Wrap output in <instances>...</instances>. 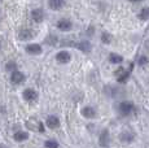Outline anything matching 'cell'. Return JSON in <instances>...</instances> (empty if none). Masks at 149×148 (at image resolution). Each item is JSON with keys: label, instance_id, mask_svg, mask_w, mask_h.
<instances>
[{"label": "cell", "instance_id": "6da1fadb", "mask_svg": "<svg viewBox=\"0 0 149 148\" xmlns=\"http://www.w3.org/2000/svg\"><path fill=\"white\" fill-rule=\"evenodd\" d=\"M135 109H136L135 104L130 100H122L117 104V112H118L121 116H123V117L131 116L134 112H135Z\"/></svg>", "mask_w": 149, "mask_h": 148}, {"label": "cell", "instance_id": "7a4b0ae2", "mask_svg": "<svg viewBox=\"0 0 149 148\" xmlns=\"http://www.w3.org/2000/svg\"><path fill=\"white\" fill-rule=\"evenodd\" d=\"M56 27L60 31H62V33H68V31L73 30L74 24H73V21H71L70 18H66V17H64V18H60L58 21L56 22Z\"/></svg>", "mask_w": 149, "mask_h": 148}, {"label": "cell", "instance_id": "3957f363", "mask_svg": "<svg viewBox=\"0 0 149 148\" xmlns=\"http://www.w3.org/2000/svg\"><path fill=\"white\" fill-rule=\"evenodd\" d=\"M81 114L86 119H95L97 117V110L93 105H84L81 109Z\"/></svg>", "mask_w": 149, "mask_h": 148}, {"label": "cell", "instance_id": "277c9868", "mask_svg": "<svg viewBox=\"0 0 149 148\" xmlns=\"http://www.w3.org/2000/svg\"><path fill=\"white\" fill-rule=\"evenodd\" d=\"M54 59H56V61L58 62V64L66 65V64H69V62L71 61V53L69 52V51H66V50L58 51V52L56 53V56H54Z\"/></svg>", "mask_w": 149, "mask_h": 148}, {"label": "cell", "instance_id": "5b68a950", "mask_svg": "<svg viewBox=\"0 0 149 148\" xmlns=\"http://www.w3.org/2000/svg\"><path fill=\"white\" fill-rule=\"evenodd\" d=\"M118 139L122 142L123 144H131L135 142V134L131 131H122L119 134Z\"/></svg>", "mask_w": 149, "mask_h": 148}, {"label": "cell", "instance_id": "8992f818", "mask_svg": "<svg viewBox=\"0 0 149 148\" xmlns=\"http://www.w3.org/2000/svg\"><path fill=\"white\" fill-rule=\"evenodd\" d=\"M45 126L48 127V129H57V127L60 126V118L57 117L56 114H49L47 118H45Z\"/></svg>", "mask_w": 149, "mask_h": 148}, {"label": "cell", "instance_id": "52a82bcc", "mask_svg": "<svg viewBox=\"0 0 149 148\" xmlns=\"http://www.w3.org/2000/svg\"><path fill=\"white\" fill-rule=\"evenodd\" d=\"M25 51H26L29 55H40L43 52V47L38 43H31L25 47Z\"/></svg>", "mask_w": 149, "mask_h": 148}, {"label": "cell", "instance_id": "ba28073f", "mask_svg": "<svg viewBox=\"0 0 149 148\" xmlns=\"http://www.w3.org/2000/svg\"><path fill=\"white\" fill-rule=\"evenodd\" d=\"M22 96H24V99L29 103H33V101H35L36 99H38V92H36L34 89H26L24 90V92H22Z\"/></svg>", "mask_w": 149, "mask_h": 148}, {"label": "cell", "instance_id": "9c48e42d", "mask_svg": "<svg viewBox=\"0 0 149 148\" xmlns=\"http://www.w3.org/2000/svg\"><path fill=\"white\" fill-rule=\"evenodd\" d=\"M109 142H110V136H109V131L107 129H104L99 135V144L100 147H104V148H108L109 146Z\"/></svg>", "mask_w": 149, "mask_h": 148}, {"label": "cell", "instance_id": "30bf717a", "mask_svg": "<svg viewBox=\"0 0 149 148\" xmlns=\"http://www.w3.org/2000/svg\"><path fill=\"white\" fill-rule=\"evenodd\" d=\"M25 79H26L25 74L22 72H19V70H16V72H13L10 74V81L14 84H21L22 82H25Z\"/></svg>", "mask_w": 149, "mask_h": 148}, {"label": "cell", "instance_id": "8fae6325", "mask_svg": "<svg viewBox=\"0 0 149 148\" xmlns=\"http://www.w3.org/2000/svg\"><path fill=\"white\" fill-rule=\"evenodd\" d=\"M75 48H78L79 51H82L83 53H90L92 51V44L88 40H81L75 44Z\"/></svg>", "mask_w": 149, "mask_h": 148}, {"label": "cell", "instance_id": "7c38bea8", "mask_svg": "<svg viewBox=\"0 0 149 148\" xmlns=\"http://www.w3.org/2000/svg\"><path fill=\"white\" fill-rule=\"evenodd\" d=\"M108 61L110 62L111 65H121L122 62L125 61V59H123V56H121L119 53L111 52V53H109V56H108Z\"/></svg>", "mask_w": 149, "mask_h": 148}, {"label": "cell", "instance_id": "4fadbf2b", "mask_svg": "<svg viewBox=\"0 0 149 148\" xmlns=\"http://www.w3.org/2000/svg\"><path fill=\"white\" fill-rule=\"evenodd\" d=\"M34 36H35V34L31 29H22L18 34V38L21 40H31Z\"/></svg>", "mask_w": 149, "mask_h": 148}, {"label": "cell", "instance_id": "5bb4252c", "mask_svg": "<svg viewBox=\"0 0 149 148\" xmlns=\"http://www.w3.org/2000/svg\"><path fill=\"white\" fill-rule=\"evenodd\" d=\"M31 18L35 22H42L44 20V12H43L42 8H35V9L31 10Z\"/></svg>", "mask_w": 149, "mask_h": 148}, {"label": "cell", "instance_id": "9a60e30c", "mask_svg": "<svg viewBox=\"0 0 149 148\" xmlns=\"http://www.w3.org/2000/svg\"><path fill=\"white\" fill-rule=\"evenodd\" d=\"M66 5V3L64 0H49L48 1V8L52 10H60L61 8H64Z\"/></svg>", "mask_w": 149, "mask_h": 148}, {"label": "cell", "instance_id": "2e32d148", "mask_svg": "<svg viewBox=\"0 0 149 148\" xmlns=\"http://www.w3.org/2000/svg\"><path fill=\"white\" fill-rule=\"evenodd\" d=\"M136 17L140 21H149V7H143L141 9L137 12Z\"/></svg>", "mask_w": 149, "mask_h": 148}, {"label": "cell", "instance_id": "e0dca14e", "mask_svg": "<svg viewBox=\"0 0 149 148\" xmlns=\"http://www.w3.org/2000/svg\"><path fill=\"white\" fill-rule=\"evenodd\" d=\"M13 139L16 142H18V143L25 142V140H27L29 139V133H26V131H17V133H14Z\"/></svg>", "mask_w": 149, "mask_h": 148}, {"label": "cell", "instance_id": "ac0fdd59", "mask_svg": "<svg viewBox=\"0 0 149 148\" xmlns=\"http://www.w3.org/2000/svg\"><path fill=\"white\" fill-rule=\"evenodd\" d=\"M100 39H101V42L104 44H110L111 40H113V36H111L110 33H108V31H102L101 35H100Z\"/></svg>", "mask_w": 149, "mask_h": 148}, {"label": "cell", "instance_id": "d6986e66", "mask_svg": "<svg viewBox=\"0 0 149 148\" xmlns=\"http://www.w3.org/2000/svg\"><path fill=\"white\" fill-rule=\"evenodd\" d=\"M136 62H137V65H139V66H147V65L149 64V56L143 53V55H140L139 57H137Z\"/></svg>", "mask_w": 149, "mask_h": 148}, {"label": "cell", "instance_id": "ffe728a7", "mask_svg": "<svg viewBox=\"0 0 149 148\" xmlns=\"http://www.w3.org/2000/svg\"><path fill=\"white\" fill-rule=\"evenodd\" d=\"M44 147L45 148H58L60 144L57 140H54V139H48V140L44 142Z\"/></svg>", "mask_w": 149, "mask_h": 148}, {"label": "cell", "instance_id": "44dd1931", "mask_svg": "<svg viewBox=\"0 0 149 148\" xmlns=\"http://www.w3.org/2000/svg\"><path fill=\"white\" fill-rule=\"evenodd\" d=\"M131 69H132V66H131L130 69L127 70V72H125L123 74H121V77H118V78H117V81H118L119 83H125V82L127 81V78L130 77V72H131Z\"/></svg>", "mask_w": 149, "mask_h": 148}, {"label": "cell", "instance_id": "7402d4cb", "mask_svg": "<svg viewBox=\"0 0 149 148\" xmlns=\"http://www.w3.org/2000/svg\"><path fill=\"white\" fill-rule=\"evenodd\" d=\"M5 69H7L8 72H10V73L16 72V70H17V65H16V62H14V61H9L7 65H5Z\"/></svg>", "mask_w": 149, "mask_h": 148}, {"label": "cell", "instance_id": "603a6c76", "mask_svg": "<svg viewBox=\"0 0 149 148\" xmlns=\"http://www.w3.org/2000/svg\"><path fill=\"white\" fill-rule=\"evenodd\" d=\"M0 47H1V44H0Z\"/></svg>", "mask_w": 149, "mask_h": 148}]
</instances>
